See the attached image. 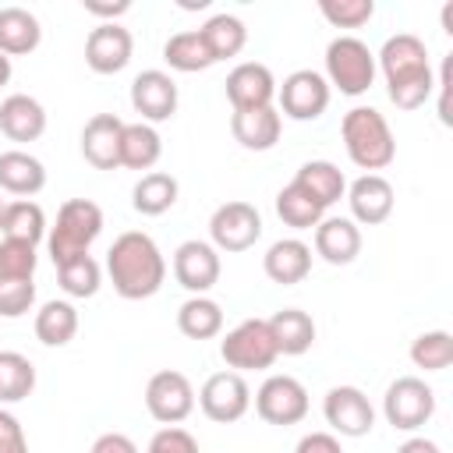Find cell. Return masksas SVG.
<instances>
[{"instance_id": "cell-1", "label": "cell", "mask_w": 453, "mask_h": 453, "mask_svg": "<svg viewBox=\"0 0 453 453\" xmlns=\"http://www.w3.org/2000/svg\"><path fill=\"white\" fill-rule=\"evenodd\" d=\"M375 71L386 78L389 103L400 110H421L432 99L435 71L428 64V46L414 32H396L375 53Z\"/></svg>"}, {"instance_id": "cell-2", "label": "cell", "mask_w": 453, "mask_h": 453, "mask_svg": "<svg viewBox=\"0 0 453 453\" xmlns=\"http://www.w3.org/2000/svg\"><path fill=\"white\" fill-rule=\"evenodd\" d=\"M106 273L124 301H145L159 294L166 280V258L159 244L142 230H124L106 251Z\"/></svg>"}, {"instance_id": "cell-3", "label": "cell", "mask_w": 453, "mask_h": 453, "mask_svg": "<svg viewBox=\"0 0 453 453\" xmlns=\"http://www.w3.org/2000/svg\"><path fill=\"white\" fill-rule=\"evenodd\" d=\"M340 138L350 156V163L365 173L386 170L396 159V138L389 131V120L375 106H354L340 120Z\"/></svg>"}, {"instance_id": "cell-4", "label": "cell", "mask_w": 453, "mask_h": 453, "mask_svg": "<svg viewBox=\"0 0 453 453\" xmlns=\"http://www.w3.org/2000/svg\"><path fill=\"white\" fill-rule=\"evenodd\" d=\"M103 234V209L92 198H67L57 209V223L46 230V251L53 265L88 255L92 241Z\"/></svg>"}, {"instance_id": "cell-5", "label": "cell", "mask_w": 453, "mask_h": 453, "mask_svg": "<svg viewBox=\"0 0 453 453\" xmlns=\"http://www.w3.org/2000/svg\"><path fill=\"white\" fill-rule=\"evenodd\" d=\"M329 88L343 96H365L375 85V53L357 35H336L326 46V74Z\"/></svg>"}, {"instance_id": "cell-6", "label": "cell", "mask_w": 453, "mask_h": 453, "mask_svg": "<svg viewBox=\"0 0 453 453\" xmlns=\"http://www.w3.org/2000/svg\"><path fill=\"white\" fill-rule=\"evenodd\" d=\"M219 357H223L226 368L237 372V375L273 368V361H276L280 354H276L269 322H265V319H244V322H237L230 333H223V340H219Z\"/></svg>"}, {"instance_id": "cell-7", "label": "cell", "mask_w": 453, "mask_h": 453, "mask_svg": "<svg viewBox=\"0 0 453 453\" xmlns=\"http://www.w3.org/2000/svg\"><path fill=\"white\" fill-rule=\"evenodd\" d=\"M382 414L396 432H418L421 425L432 421L435 414V393L425 379L418 375H400L386 386L382 396Z\"/></svg>"}, {"instance_id": "cell-8", "label": "cell", "mask_w": 453, "mask_h": 453, "mask_svg": "<svg viewBox=\"0 0 453 453\" xmlns=\"http://www.w3.org/2000/svg\"><path fill=\"white\" fill-rule=\"evenodd\" d=\"M209 244L216 251H248L255 248V241L262 237V212L251 202H223L216 205V212L209 216Z\"/></svg>"}, {"instance_id": "cell-9", "label": "cell", "mask_w": 453, "mask_h": 453, "mask_svg": "<svg viewBox=\"0 0 453 453\" xmlns=\"http://www.w3.org/2000/svg\"><path fill=\"white\" fill-rule=\"evenodd\" d=\"M329 81L311 71V67H301V71H290L283 78V85H276V103H280V117H290V120H319L329 106Z\"/></svg>"}, {"instance_id": "cell-10", "label": "cell", "mask_w": 453, "mask_h": 453, "mask_svg": "<svg viewBox=\"0 0 453 453\" xmlns=\"http://www.w3.org/2000/svg\"><path fill=\"white\" fill-rule=\"evenodd\" d=\"M145 407L159 425H180L195 411V386L184 372L163 368L145 382Z\"/></svg>"}, {"instance_id": "cell-11", "label": "cell", "mask_w": 453, "mask_h": 453, "mask_svg": "<svg viewBox=\"0 0 453 453\" xmlns=\"http://www.w3.org/2000/svg\"><path fill=\"white\" fill-rule=\"evenodd\" d=\"M255 414L265 425H297L308 414V389L294 375H269L255 389Z\"/></svg>"}, {"instance_id": "cell-12", "label": "cell", "mask_w": 453, "mask_h": 453, "mask_svg": "<svg viewBox=\"0 0 453 453\" xmlns=\"http://www.w3.org/2000/svg\"><path fill=\"white\" fill-rule=\"evenodd\" d=\"M198 407H202V414L209 418V421H216V425H230V421H241L244 414H248V407H251V389H248V382H244V375H237V372H216V375H209L205 382H202V389H198Z\"/></svg>"}, {"instance_id": "cell-13", "label": "cell", "mask_w": 453, "mask_h": 453, "mask_svg": "<svg viewBox=\"0 0 453 453\" xmlns=\"http://www.w3.org/2000/svg\"><path fill=\"white\" fill-rule=\"evenodd\" d=\"M322 414L333 435L343 439H361L375 428V407L357 386H333L322 400Z\"/></svg>"}, {"instance_id": "cell-14", "label": "cell", "mask_w": 453, "mask_h": 453, "mask_svg": "<svg viewBox=\"0 0 453 453\" xmlns=\"http://www.w3.org/2000/svg\"><path fill=\"white\" fill-rule=\"evenodd\" d=\"M177 103H180V92H177L173 74H166L159 67H149V71L134 74V81H131V106H134V113L145 124L170 120L177 113Z\"/></svg>"}, {"instance_id": "cell-15", "label": "cell", "mask_w": 453, "mask_h": 453, "mask_svg": "<svg viewBox=\"0 0 453 453\" xmlns=\"http://www.w3.org/2000/svg\"><path fill=\"white\" fill-rule=\"evenodd\" d=\"M219 273H223V262H219V251L209 244V241H184L177 244L173 251V276L177 283L195 297V294H209L216 283H219Z\"/></svg>"}, {"instance_id": "cell-16", "label": "cell", "mask_w": 453, "mask_h": 453, "mask_svg": "<svg viewBox=\"0 0 453 453\" xmlns=\"http://www.w3.org/2000/svg\"><path fill=\"white\" fill-rule=\"evenodd\" d=\"M347 205H350V219L357 226H379L393 216L396 205V191L382 173H361L354 184H347Z\"/></svg>"}, {"instance_id": "cell-17", "label": "cell", "mask_w": 453, "mask_h": 453, "mask_svg": "<svg viewBox=\"0 0 453 453\" xmlns=\"http://www.w3.org/2000/svg\"><path fill=\"white\" fill-rule=\"evenodd\" d=\"M131 53H134V39L117 21H99L88 32V39H85V64L96 74H117V71H124L131 64Z\"/></svg>"}, {"instance_id": "cell-18", "label": "cell", "mask_w": 453, "mask_h": 453, "mask_svg": "<svg viewBox=\"0 0 453 453\" xmlns=\"http://www.w3.org/2000/svg\"><path fill=\"white\" fill-rule=\"evenodd\" d=\"M226 99L234 110H258V106H273L276 99V78L265 64L258 60H244L226 74Z\"/></svg>"}, {"instance_id": "cell-19", "label": "cell", "mask_w": 453, "mask_h": 453, "mask_svg": "<svg viewBox=\"0 0 453 453\" xmlns=\"http://www.w3.org/2000/svg\"><path fill=\"white\" fill-rule=\"evenodd\" d=\"M120 134L124 120L117 113H96L81 127V156L96 170H117L120 166Z\"/></svg>"}, {"instance_id": "cell-20", "label": "cell", "mask_w": 453, "mask_h": 453, "mask_svg": "<svg viewBox=\"0 0 453 453\" xmlns=\"http://www.w3.org/2000/svg\"><path fill=\"white\" fill-rule=\"evenodd\" d=\"M315 255L329 265H350L361 255V226L350 216H322L315 226Z\"/></svg>"}, {"instance_id": "cell-21", "label": "cell", "mask_w": 453, "mask_h": 453, "mask_svg": "<svg viewBox=\"0 0 453 453\" xmlns=\"http://www.w3.org/2000/svg\"><path fill=\"white\" fill-rule=\"evenodd\" d=\"M230 131L234 142L248 152H269L280 142L283 131V117L276 106H258V110H234L230 117Z\"/></svg>"}, {"instance_id": "cell-22", "label": "cell", "mask_w": 453, "mask_h": 453, "mask_svg": "<svg viewBox=\"0 0 453 453\" xmlns=\"http://www.w3.org/2000/svg\"><path fill=\"white\" fill-rule=\"evenodd\" d=\"M262 269H265V276L273 283L294 287V283H301L311 273V248L301 237H280L262 255Z\"/></svg>"}, {"instance_id": "cell-23", "label": "cell", "mask_w": 453, "mask_h": 453, "mask_svg": "<svg viewBox=\"0 0 453 453\" xmlns=\"http://www.w3.org/2000/svg\"><path fill=\"white\" fill-rule=\"evenodd\" d=\"M46 131V110L35 96L14 92L0 103V134L11 142H39Z\"/></svg>"}, {"instance_id": "cell-24", "label": "cell", "mask_w": 453, "mask_h": 453, "mask_svg": "<svg viewBox=\"0 0 453 453\" xmlns=\"http://www.w3.org/2000/svg\"><path fill=\"white\" fill-rule=\"evenodd\" d=\"M46 188V166L25 149L0 152V191L14 198H32Z\"/></svg>"}, {"instance_id": "cell-25", "label": "cell", "mask_w": 453, "mask_h": 453, "mask_svg": "<svg viewBox=\"0 0 453 453\" xmlns=\"http://www.w3.org/2000/svg\"><path fill=\"white\" fill-rule=\"evenodd\" d=\"M42 25L28 7H0V53L4 57H25L39 50Z\"/></svg>"}, {"instance_id": "cell-26", "label": "cell", "mask_w": 453, "mask_h": 453, "mask_svg": "<svg viewBox=\"0 0 453 453\" xmlns=\"http://www.w3.org/2000/svg\"><path fill=\"white\" fill-rule=\"evenodd\" d=\"M265 322H269L276 354L297 357V354H304L315 343V319L308 311H301V308H283V311L269 315Z\"/></svg>"}, {"instance_id": "cell-27", "label": "cell", "mask_w": 453, "mask_h": 453, "mask_svg": "<svg viewBox=\"0 0 453 453\" xmlns=\"http://www.w3.org/2000/svg\"><path fill=\"white\" fill-rule=\"evenodd\" d=\"M294 184L304 188L322 209L336 205V202L347 195V177H343V170H340L336 163H329V159H308V163H301V170L294 173Z\"/></svg>"}, {"instance_id": "cell-28", "label": "cell", "mask_w": 453, "mask_h": 453, "mask_svg": "<svg viewBox=\"0 0 453 453\" xmlns=\"http://www.w3.org/2000/svg\"><path fill=\"white\" fill-rule=\"evenodd\" d=\"M177 195H180V184L173 173L166 170H149L138 177V184L131 188V205L134 212L142 216H163L177 205Z\"/></svg>"}, {"instance_id": "cell-29", "label": "cell", "mask_w": 453, "mask_h": 453, "mask_svg": "<svg viewBox=\"0 0 453 453\" xmlns=\"http://www.w3.org/2000/svg\"><path fill=\"white\" fill-rule=\"evenodd\" d=\"M163 156V138L152 124L145 120H134V124H124V134H120V166L127 170H152Z\"/></svg>"}, {"instance_id": "cell-30", "label": "cell", "mask_w": 453, "mask_h": 453, "mask_svg": "<svg viewBox=\"0 0 453 453\" xmlns=\"http://www.w3.org/2000/svg\"><path fill=\"white\" fill-rule=\"evenodd\" d=\"M46 212L39 202L32 198H14L7 202L4 209V219H0V237L4 241H25V244H39L46 241Z\"/></svg>"}, {"instance_id": "cell-31", "label": "cell", "mask_w": 453, "mask_h": 453, "mask_svg": "<svg viewBox=\"0 0 453 453\" xmlns=\"http://www.w3.org/2000/svg\"><path fill=\"white\" fill-rule=\"evenodd\" d=\"M177 329L188 340H212L223 333V308L209 294H195L177 308Z\"/></svg>"}, {"instance_id": "cell-32", "label": "cell", "mask_w": 453, "mask_h": 453, "mask_svg": "<svg viewBox=\"0 0 453 453\" xmlns=\"http://www.w3.org/2000/svg\"><path fill=\"white\" fill-rule=\"evenodd\" d=\"M198 35H202V42L209 46V53H212V60L219 64V60H230V57H237L244 46H248V28H244V21L237 18V14H212L202 28H198Z\"/></svg>"}, {"instance_id": "cell-33", "label": "cell", "mask_w": 453, "mask_h": 453, "mask_svg": "<svg viewBox=\"0 0 453 453\" xmlns=\"http://www.w3.org/2000/svg\"><path fill=\"white\" fill-rule=\"evenodd\" d=\"M78 333V308L71 301H46L35 311V340L42 347H67Z\"/></svg>"}, {"instance_id": "cell-34", "label": "cell", "mask_w": 453, "mask_h": 453, "mask_svg": "<svg viewBox=\"0 0 453 453\" xmlns=\"http://www.w3.org/2000/svg\"><path fill=\"white\" fill-rule=\"evenodd\" d=\"M163 60L170 71H180V74H195V71H205L212 67V53L209 46L202 42L198 28H188V32H173L166 42H163Z\"/></svg>"}, {"instance_id": "cell-35", "label": "cell", "mask_w": 453, "mask_h": 453, "mask_svg": "<svg viewBox=\"0 0 453 453\" xmlns=\"http://www.w3.org/2000/svg\"><path fill=\"white\" fill-rule=\"evenodd\" d=\"M276 216H280L290 230H315V226L322 223L326 209H322L304 188H297V184L290 180V184L280 188V195H276Z\"/></svg>"}, {"instance_id": "cell-36", "label": "cell", "mask_w": 453, "mask_h": 453, "mask_svg": "<svg viewBox=\"0 0 453 453\" xmlns=\"http://www.w3.org/2000/svg\"><path fill=\"white\" fill-rule=\"evenodd\" d=\"M35 389V365L18 350H0V403H18Z\"/></svg>"}, {"instance_id": "cell-37", "label": "cell", "mask_w": 453, "mask_h": 453, "mask_svg": "<svg viewBox=\"0 0 453 453\" xmlns=\"http://www.w3.org/2000/svg\"><path fill=\"white\" fill-rule=\"evenodd\" d=\"M57 280L67 297H96L103 287V269L92 255H78L57 265Z\"/></svg>"}, {"instance_id": "cell-38", "label": "cell", "mask_w": 453, "mask_h": 453, "mask_svg": "<svg viewBox=\"0 0 453 453\" xmlns=\"http://www.w3.org/2000/svg\"><path fill=\"white\" fill-rule=\"evenodd\" d=\"M411 361L425 372H442L453 365V336L446 329H428L421 336H414L411 343Z\"/></svg>"}, {"instance_id": "cell-39", "label": "cell", "mask_w": 453, "mask_h": 453, "mask_svg": "<svg viewBox=\"0 0 453 453\" xmlns=\"http://www.w3.org/2000/svg\"><path fill=\"white\" fill-rule=\"evenodd\" d=\"M319 14L333 28H361L375 18V4L372 0H319Z\"/></svg>"}, {"instance_id": "cell-40", "label": "cell", "mask_w": 453, "mask_h": 453, "mask_svg": "<svg viewBox=\"0 0 453 453\" xmlns=\"http://www.w3.org/2000/svg\"><path fill=\"white\" fill-rule=\"evenodd\" d=\"M35 244L25 241H4L0 237V280H32L35 276Z\"/></svg>"}, {"instance_id": "cell-41", "label": "cell", "mask_w": 453, "mask_h": 453, "mask_svg": "<svg viewBox=\"0 0 453 453\" xmlns=\"http://www.w3.org/2000/svg\"><path fill=\"white\" fill-rule=\"evenodd\" d=\"M35 304V283L32 280H0V315L21 319Z\"/></svg>"}, {"instance_id": "cell-42", "label": "cell", "mask_w": 453, "mask_h": 453, "mask_svg": "<svg viewBox=\"0 0 453 453\" xmlns=\"http://www.w3.org/2000/svg\"><path fill=\"white\" fill-rule=\"evenodd\" d=\"M145 453H198V439L188 428H180V425H163L149 439Z\"/></svg>"}, {"instance_id": "cell-43", "label": "cell", "mask_w": 453, "mask_h": 453, "mask_svg": "<svg viewBox=\"0 0 453 453\" xmlns=\"http://www.w3.org/2000/svg\"><path fill=\"white\" fill-rule=\"evenodd\" d=\"M432 92H439V106H435V113H439V120L449 127V124H453V103H449V99H453V53L442 60Z\"/></svg>"}, {"instance_id": "cell-44", "label": "cell", "mask_w": 453, "mask_h": 453, "mask_svg": "<svg viewBox=\"0 0 453 453\" xmlns=\"http://www.w3.org/2000/svg\"><path fill=\"white\" fill-rule=\"evenodd\" d=\"M0 453H28V439L21 421L0 407Z\"/></svg>"}, {"instance_id": "cell-45", "label": "cell", "mask_w": 453, "mask_h": 453, "mask_svg": "<svg viewBox=\"0 0 453 453\" xmlns=\"http://www.w3.org/2000/svg\"><path fill=\"white\" fill-rule=\"evenodd\" d=\"M294 453H343V446H340V435L333 432H308L297 439Z\"/></svg>"}, {"instance_id": "cell-46", "label": "cell", "mask_w": 453, "mask_h": 453, "mask_svg": "<svg viewBox=\"0 0 453 453\" xmlns=\"http://www.w3.org/2000/svg\"><path fill=\"white\" fill-rule=\"evenodd\" d=\"M88 453H138V446H134V439L124 435V432H103V435L92 442Z\"/></svg>"}, {"instance_id": "cell-47", "label": "cell", "mask_w": 453, "mask_h": 453, "mask_svg": "<svg viewBox=\"0 0 453 453\" xmlns=\"http://www.w3.org/2000/svg\"><path fill=\"white\" fill-rule=\"evenodd\" d=\"M81 7H85V14H92V18H106V21H117L120 14L131 11L127 0H117V4H96V0H85Z\"/></svg>"}, {"instance_id": "cell-48", "label": "cell", "mask_w": 453, "mask_h": 453, "mask_svg": "<svg viewBox=\"0 0 453 453\" xmlns=\"http://www.w3.org/2000/svg\"><path fill=\"white\" fill-rule=\"evenodd\" d=\"M396 453H439V446L432 439H425V435H411L407 442H400Z\"/></svg>"}, {"instance_id": "cell-49", "label": "cell", "mask_w": 453, "mask_h": 453, "mask_svg": "<svg viewBox=\"0 0 453 453\" xmlns=\"http://www.w3.org/2000/svg\"><path fill=\"white\" fill-rule=\"evenodd\" d=\"M11 74H14V67H11V57H4V53H0V88L11 81Z\"/></svg>"}, {"instance_id": "cell-50", "label": "cell", "mask_w": 453, "mask_h": 453, "mask_svg": "<svg viewBox=\"0 0 453 453\" xmlns=\"http://www.w3.org/2000/svg\"><path fill=\"white\" fill-rule=\"evenodd\" d=\"M442 32H446V35H453V4H446V7H442Z\"/></svg>"}, {"instance_id": "cell-51", "label": "cell", "mask_w": 453, "mask_h": 453, "mask_svg": "<svg viewBox=\"0 0 453 453\" xmlns=\"http://www.w3.org/2000/svg\"><path fill=\"white\" fill-rule=\"evenodd\" d=\"M4 209H7V198H0V219H4Z\"/></svg>"}]
</instances>
